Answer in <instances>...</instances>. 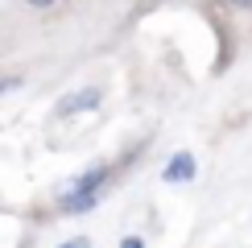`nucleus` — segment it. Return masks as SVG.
I'll use <instances>...</instances> for the list:
<instances>
[{
	"label": "nucleus",
	"mask_w": 252,
	"mask_h": 248,
	"mask_svg": "<svg viewBox=\"0 0 252 248\" xmlns=\"http://www.w3.org/2000/svg\"><path fill=\"white\" fill-rule=\"evenodd\" d=\"M103 178H108V170H91V174H83V178L66 190V199H62V211L66 215H83V211H91L99 199V186Z\"/></svg>",
	"instance_id": "1"
},
{
	"label": "nucleus",
	"mask_w": 252,
	"mask_h": 248,
	"mask_svg": "<svg viewBox=\"0 0 252 248\" xmlns=\"http://www.w3.org/2000/svg\"><path fill=\"white\" fill-rule=\"evenodd\" d=\"M95 103H99V87H83L75 95L58 99V116H75V112H87V108H95Z\"/></svg>",
	"instance_id": "2"
},
{
	"label": "nucleus",
	"mask_w": 252,
	"mask_h": 248,
	"mask_svg": "<svg viewBox=\"0 0 252 248\" xmlns=\"http://www.w3.org/2000/svg\"><path fill=\"white\" fill-rule=\"evenodd\" d=\"M161 178L170 182V186H178V182H190V178H194V157H190V153H174V157L165 161Z\"/></svg>",
	"instance_id": "3"
},
{
	"label": "nucleus",
	"mask_w": 252,
	"mask_h": 248,
	"mask_svg": "<svg viewBox=\"0 0 252 248\" xmlns=\"http://www.w3.org/2000/svg\"><path fill=\"white\" fill-rule=\"evenodd\" d=\"M21 87V79H0V95H4V91H17Z\"/></svg>",
	"instance_id": "4"
},
{
	"label": "nucleus",
	"mask_w": 252,
	"mask_h": 248,
	"mask_svg": "<svg viewBox=\"0 0 252 248\" xmlns=\"http://www.w3.org/2000/svg\"><path fill=\"white\" fill-rule=\"evenodd\" d=\"M62 248H91V240H70V244H62Z\"/></svg>",
	"instance_id": "5"
},
{
	"label": "nucleus",
	"mask_w": 252,
	"mask_h": 248,
	"mask_svg": "<svg viewBox=\"0 0 252 248\" xmlns=\"http://www.w3.org/2000/svg\"><path fill=\"white\" fill-rule=\"evenodd\" d=\"M124 248H141V236H128V240H124Z\"/></svg>",
	"instance_id": "6"
},
{
	"label": "nucleus",
	"mask_w": 252,
	"mask_h": 248,
	"mask_svg": "<svg viewBox=\"0 0 252 248\" xmlns=\"http://www.w3.org/2000/svg\"><path fill=\"white\" fill-rule=\"evenodd\" d=\"M29 4H33V8H46V4H54V0H29Z\"/></svg>",
	"instance_id": "7"
},
{
	"label": "nucleus",
	"mask_w": 252,
	"mask_h": 248,
	"mask_svg": "<svg viewBox=\"0 0 252 248\" xmlns=\"http://www.w3.org/2000/svg\"><path fill=\"white\" fill-rule=\"evenodd\" d=\"M232 4H236V8H252V0H232Z\"/></svg>",
	"instance_id": "8"
}]
</instances>
